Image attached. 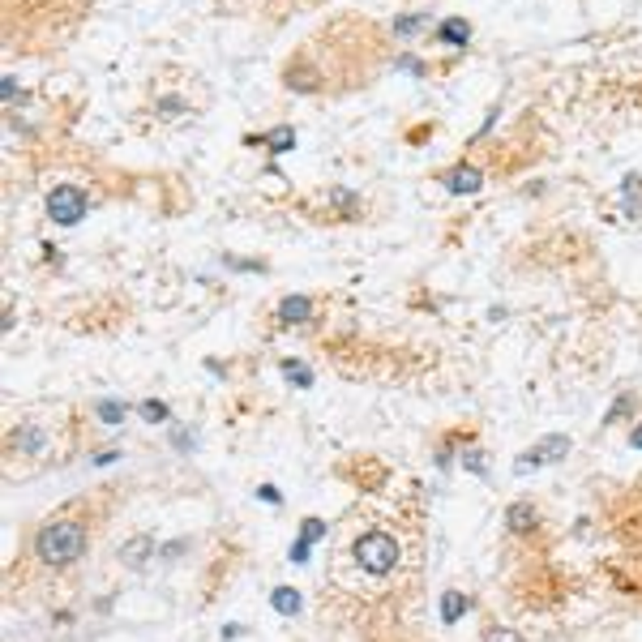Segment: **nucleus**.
<instances>
[{
    "label": "nucleus",
    "instance_id": "2eb2a0df",
    "mask_svg": "<svg viewBox=\"0 0 642 642\" xmlns=\"http://www.w3.org/2000/svg\"><path fill=\"white\" fill-rule=\"evenodd\" d=\"M462 612H467V595H462V591H445L442 595V621H445V626L462 621Z\"/></svg>",
    "mask_w": 642,
    "mask_h": 642
},
{
    "label": "nucleus",
    "instance_id": "5701e85b",
    "mask_svg": "<svg viewBox=\"0 0 642 642\" xmlns=\"http://www.w3.org/2000/svg\"><path fill=\"white\" fill-rule=\"evenodd\" d=\"M330 206H334V210H356V206H360V198H356V193H347V189H330Z\"/></svg>",
    "mask_w": 642,
    "mask_h": 642
},
{
    "label": "nucleus",
    "instance_id": "b1692460",
    "mask_svg": "<svg viewBox=\"0 0 642 642\" xmlns=\"http://www.w3.org/2000/svg\"><path fill=\"white\" fill-rule=\"evenodd\" d=\"M321 535H326V523H321V518H304V523H300V540L304 544H317Z\"/></svg>",
    "mask_w": 642,
    "mask_h": 642
},
{
    "label": "nucleus",
    "instance_id": "bb28decb",
    "mask_svg": "<svg viewBox=\"0 0 642 642\" xmlns=\"http://www.w3.org/2000/svg\"><path fill=\"white\" fill-rule=\"evenodd\" d=\"M257 497H262L265 506H283V493L274 488V484H262V488H257Z\"/></svg>",
    "mask_w": 642,
    "mask_h": 642
},
{
    "label": "nucleus",
    "instance_id": "39448f33",
    "mask_svg": "<svg viewBox=\"0 0 642 642\" xmlns=\"http://www.w3.org/2000/svg\"><path fill=\"white\" fill-rule=\"evenodd\" d=\"M317 300L313 296H304V292H287V296L274 304V321L287 330H300V326H313L317 321Z\"/></svg>",
    "mask_w": 642,
    "mask_h": 642
},
{
    "label": "nucleus",
    "instance_id": "f03ea898",
    "mask_svg": "<svg viewBox=\"0 0 642 642\" xmlns=\"http://www.w3.org/2000/svg\"><path fill=\"white\" fill-rule=\"evenodd\" d=\"M398 557H403V548H398V540L390 531H364V535H356V544H351V561L373 578L395 574Z\"/></svg>",
    "mask_w": 642,
    "mask_h": 642
},
{
    "label": "nucleus",
    "instance_id": "423d86ee",
    "mask_svg": "<svg viewBox=\"0 0 642 642\" xmlns=\"http://www.w3.org/2000/svg\"><path fill=\"white\" fill-rule=\"evenodd\" d=\"M9 450L17 459H39L48 450V424L43 420H17L9 433Z\"/></svg>",
    "mask_w": 642,
    "mask_h": 642
},
{
    "label": "nucleus",
    "instance_id": "aec40b11",
    "mask_svg": "<svg viewBox=\"0 0 642 642\" xmlns=\"http://www.w3.org/2000/svg\"><path fill=\"white\" fill-rule=\"evenodd\" d=\"M395 69L398 73H412V78H428V65L420 60V56H412V51H403V56L395 60Z\"/></svg>",
    "mask_w": 642,
    "mask_h": 642
},
{
    "label": "nucleus",
    "instance_id": "20e7f679",
    "mask_svg": "<svg viewBox=\"0 0 642 642\" xmlns=\"http://www.w3.org/2000/svg\"><path fill=\"white\" fill-rule=\"evenodd\" d=\"M570 450H574V442H570L565 433H557V437H544V442H535L531 450H523V454L514 459V476H531L535 467L565 462V459H570Z\"/></svg>",
    "mask_w": 642,
    "mask_h": 642
},
{
    "label": "nucleus",
    "instance_id": "c756f323",
    "mask_svg": "<svg viewBox=\"0 0 642 642\" xmlns=\"http://www.w3.org/2000/svg\"><path fill=\"white\" fill-rule=\"evenodd\" d=\"M629 445H634V450H642V424H634V433H629Z\"/></svg>",
    "mask_w": 642,
    "mask_h": 642
},
{
    "label": "nucleus",
    "instance_id": "7ed1b4c3",
    "mask_svg": "<svg viewBox=\"0 0 642 642\" xmlns=\"http://www.w3.org/2000/svg\"><path fill=\"white\" fill-rule=\"evenodd\" d=\"M43 210L56 228H78L86 214H90V193H86L82 184H51L48 198H43Z\"/></svg>",
    "mask_w": 642,
    "mask_h": 642
},
{
    "label": "nucleus",
    "instance_id": "dca6fc26",
    "mask_svg": "<svg viewBox=\"0 0 642 642\" xmlns=\"http://www.w3.org/2000/svg\"><path fill=\"white\" fill-rule=\"evenodd\" d=\"M265 146L274 150V154H287V150H296V129L292 125H279V129L265 133Z\"/></svg>",
    "mask_w": 642,
    "mask_h": 642
},
{
    "label": "nucleus",
    "instance_id": "9b49d317",
    "mask_svg": "<svg viewBox=\"0 0 642 642\" xmlns=\"http://www.w3.org/2000/svg\"><path fill=\"white\" fill-rule=\"evenodd\" d=\"M428 26H433V17L424 14V9H407V14H398L395 17V39H415V34H424Z\"/></svg>",
    "mask_w": 642,
    "mask_h": 642
},
{
    "label": "nucleus",
    "instance_id": "6ab92c4d",
    "mask_svg": "<svg viewBox=\"0 0 642 642\" xmlns=\"http://www.w3.org/2000/svg\"><path fill=\"white\" fill-rule=\"evenodd\" d=\"M137 412H142V420H146V424H167V420H172L167 403H159V398H146V403H142Z\"/></svg>",
    "mask_w": 642,
    "mask_h": 642
},
{
    "label": "nucleus",
    "instance_id": "cd10ccee",
    "mask_svg": "<svg viewBox=\"0 0 642 642\" xmlns=\"http://www.w3.org/2000/svg\"><path fill=\"white\" fill-rule=\"evenodd\" d=\"M116 459H120V450H95V459L90 462H99L103 467V462H116Z\"/></svg>",
    "mask_w": 642,
    "mask_h": 642
},
{
    "label": "nucleus",
    "instance_id": "0eeeda50",
    "mask_svg": "<svg viewBox=\"0 0 642 642\" xmlns=\"http://www.w3.org/2000/svg\"><path fill=\"white\" fill-rule=\"evenodd\" d=\"M442 184L454 198H467V193H479V189H484V172H479L476 163H454L450 172H442Z\"/></svg>",
    "mask_w": 642,
    "mask_h": 642
},
{
    "label": "nucleus",
    "instance_id": "9d476101",
    "mask_svg": "<svg viewBox=\"0 0 642 642\" xmlns=\"http://www.w3.org/2000/svg\"><path fill=\"white\" fill-rule=\"evenodd\" d=\"M506 527H510L514 535H531V531L540 527V510H535L531 501H514L510 510H506Z\"/></svg>",
    "mask_w": 642,
    "mask_h": 642
},
{
    "label": "nucleus",
    "instance_id": "6e6552de",
    "mask_svg": "<svg viewBox=\"0 0 642 642\" xmlns=\"http://www.w3.org/2000/svg\"><path fill=\"white\" fill-rule=\"evenodd\" d=\"M120 565L125 570H142L146 561H154V535H146V531H137V535H129V540L120 544Z\"/></svg>",
    "mask_w": 642,
    "mask_h": 642
},
{
    "label": "nucleus",
    "instance_id": "4468645a",
    "mask_svg": "<svg viewBox=\"0 0 642 642\" xmlns=\"http://www.w3.org/2000/svg\"><path fill=\"white\" fill-rule=\"evenodd\" d=\"M125 412H129V407H125V403H116V398H99V403H95V415H99L107 428L125 424Z\"/></svg>",
    "mask_w": 642,
    "mask_h": 642
},
{
    "label": "nucleus",
    "instance_id": "a878e982",
    "mask_svg": "<svg viewBox=\"0 0 642 642\" xmlns=\"http://www.w3.org/2000/svg\"><path fill=\"white\" fill-rule=\"evenodd\" d=\"M484 642H523V638H518V634H514V629L497 626V629H488V634H484Z\"/></svg>",
    "mask_w": 642,
    "mask_h": 642
},
{
    "label": "nucleus",
    "instance_id": "f8f14e48",
    "mask_svg": "<svg viewBox=\"0 0 642 642\" xmlns=\"http://www.w3.org/2000/svg\"><path fill=\"white\" fill-rule=\"evenodd\" d=\"M283 82H287V90H292V95H313V90H317V73H304L300 65H287Z\"/></svg>",
    "mask_w": 642,
    "mask_h": 642
},
{
    "label": "nucleus",
    "instance_id": "f3484780",
    "mask_svg": "<svg viewBox=\"0 0 642 642\" xmlns=\"http://www.w3.org/2000/svg\"><path fill=\"white\" fill-rule=\"evenodd\" d=\"M279 373H283L287 381H292L296 390H313V373H309V368H304L300 360H283V364H279Z\"/></svg>",
    "mask_w": 642,
    "mask_h": 642
},
{
    "label": "nucleus",
    "instance_id": "a211bd4d",
    "mask_svg": "<svg viewBox=\"0 0 642 642\" xmlns=\"http://www.w3.org/2000/svg\"><path fill=\"white\" fill-rule=\"evenodd\" d=\"M154 116H159V120H184V116H189V103H184L181 95H163V99L154 103Z\"/></svg>",
    "mask_w": 642,
    "mask_h": 642
},
{
    "label": "nucleus",
    "instance_id": "1a4fd4ad",
    "mask_svg": "<svg viewBox=\"0 0 642 642\" xmlns=\"http://www.w3.org/2000/svg\"><path fill=\"white\" fill-rule=\"evenodd\" d=\"M437 39H442L445 48H454V51H462V48H471V22L467 17H445L442 26H437Z\"/></svg>",
    "mask_w": 642,
    "mask_h": 642
},
{
    "label": "nucleus",
    "instance_id": "f257e3e1",
    "mask_svg": "<svg viewBox=\"0 0 642 642\" xmlns=\"http://www.w3.org/2000/svg\"><path fill=\"white\" fill-rule=\"evenodd\" d=\"M86 544H90L86 518H78V514H56V518H48L43 527L34 531V561H39L43 570H51V574H60V570H73V565L86 557Z\"/></svg>",
    "mask_w": 642,
    "mask_h": 642
},
{
    "label": "nucleus",
    "instance_id": "412c9836",
    "mask_svg": "<svg viewBox=\"0 0 642 642\" xmlns=\"http://www.w3.org/2000/svg\"><path fill=\"white\" fill-rule=\"evenodd\" d=\"M462 467H467L471 476H488V454H484V450H467V454H462Z\"/></svg>",
    "mask_w": 642,
    "mask_h": 642
},
{
    "label": "nucleus",
    "instance_id": "4be33fe9",
    "mask_svg": "<svg viewBox=\"0 0 642 642\" xmlns=\"http://www.w3.org/2000/svg\"><path fill=\"white\" fill-rule=\"evenodd\" d=\"M629 415H634V395H621L612 403V412L604 415V424H617V420H629Z\"/></svg>",
    "mask_w": 642,
    "mask_h": 642
},
{
    "label": "nucleus",
    "instance_id": "ddd939ff",
    "mask_svg": "<svg viewBox=\"0 0 642 642\" xmlns=\"http://www.w3.org/2000/svg\"><path fill=\"white\" fill-rule=\"evenodd\" d=\"M270 604H274V612H283V617H296V612L304 609V600H300L296 587H279V591L270 595Z\"/></svg>",
    "mask_w": 642,
    "mask_h": 642
},
{
    "label": "nucleus",
    "instance_id": "c85d7f7f",
    "mask_svg": "<svg viewBox=\"0 0 642 642\" xmlns=\"http://www.w3.org/2000/svg\"><path fill=\"white\" fill-rule=\"evenodd\" d=\"M184 548H189V544H167V548H163V561H176V557H184Z\"/></svg>",
    "mask_w": 642,
    "mask_h": 642
},
{
    "label": "nucleus",
    "instance_id": "393cba45",
    "mask_svg": "<svg viewBox=\"0 0 642 642\" xmlns=\"http://www.w3.org/2000/svg\"><path fill=\"white\" fill-rule=\"evenodd\" d=\"M0 99H5V103H22V99H26V90L17 86V78H5V82H0Z\"/></svg>",
    "mask_w": 642,
    "mask_h": 642
}]
</instances>
